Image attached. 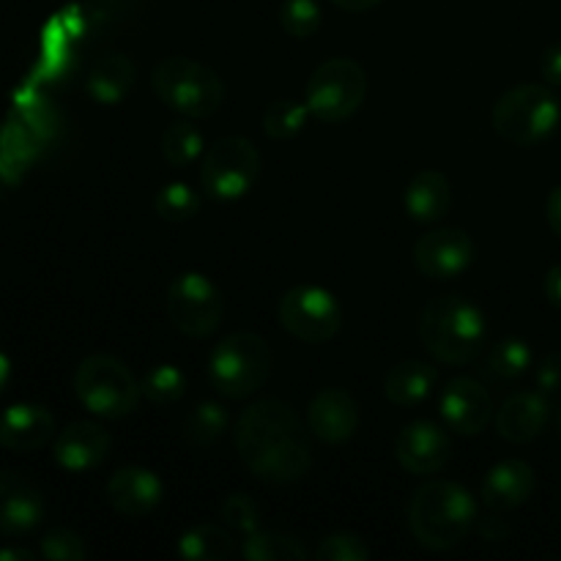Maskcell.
<instances>
[{"label":"cell","instance_id":"29","mask_svg":"<svg viewBox=\"0 0 561 561\" xmlns=\"http://www.w3.org/2000/svg\"><path fill=\"white\" fill-rule=\"evenodd\" d=\"M228 431V411L219 403H201L184 420V438L192 447H211Z\"/></svg>","mask_w":561,"mask_h":561},{"label":"cell","instance_id":"4","mask_svg":"<svg viewBox=\"0 0 561 561\" xmlns=\"http://www.w3.org/2000/svg\"><path fill=\"white\" fill-rule=\"evenodd\" d=\"M151 88L164 107L192 121L211 118L225 102L222 77L186 55H170L159 60L153 66Z\"/></svg>","mask_w":561,"mask_h":561},{"label":"cell","instance_id":"39","mask_svg":"<svg viewBox=\"0 0 561 561\" xmlns=\"http://www.w3.org/2000/svg\"><path fill=\"white\" fill-rule=\"evenodd\" d=\"M477 529H480V535L491 542L504 540V537L510 535V526L504 524V520L499 518V513H493V510H491V515H482V518H477Z\"/></svg>","mask_w":561,"mask_h":561},{"label":"cell","instance_id":"43","mask_svg":"<svg viewBox=\"0 0 561 561\" xmlns=\"http://www.w3.org/2000/svg\"><path fill=\"white\" fill-rule=\"evenodd\" d=\"M337 9L343 11H354V14H359V11H370L376 9L378 3H383V0H332Z\"/></svg>","mask_w":561,"mask_h":561},{"label":"cell","instance_id":"35","mask_svg":"<svg viewBox=\"0 0 561 561\" xmlns=\"http://www.w3.org/2000/svg\"><path fill=\"white\" fill-rule=\"evenodd\" d=\"M219 515H222L225 526L241 535H252L261 529V504L247 493H230L225 502L219 504Z\"/></svg>","mask_w":561,"mask_h":561},{"label":"cell","instance_id":"13","mask_svg":"<svg viewBox=\"0 0 561 561\" xmlns=\"http://www.w3.org/2000/svg\"><path fill=\"white\" fill-rule=\"evenodd\" d=\"M394 458L409 474L433 477L453 460V436L431 420L409 422L394 438Z\"/></svg>","mask_w":561,"mask_h":561},{"label":"cell","instance_id":"21","mask_svg":"<svg viewBox=\"0 0 561 561\" xmlns=\"http://www.w3.org/2000/svg\"><path fill=\"white\" fill-rule=\"evenodd\" d=\"M548 400L542 392H518L496 411V431L510 444H529L546 431Z\"/></svg>","mask_w":561,"mask_h":561},{"label":"cell","instance_id":"16","mask_svg":"<svg viewBox=\"0 0 561 561\" xmlns=\"http://www.w3.org/2000/svg\"><path fill=\"white\" fill-rule=\"evenodd\" d=\"M110 449H113V436L99 422L80 420L66 425L55 436L53 458L64 471L82 474V471L99 469L110 458Z\"/></svg>","mask_w":561,"mask_h":561},{"label":"cell","instance_id":"1","mask_svg":"<svg viewBox=\"0 0 561 561\" xmlns=\"http://www.w3.org/2000/svg\"><path fill=\"white\" fill-rule=\"evenodd\" d=\"M236 449L247 471L266 485H294L312 469L305 422L283 400H257L241 411Z\"/></svg>","mask_w":561,"mask_h":561},{"label":"cell","instance_id":"3","mask_svg":"<svg viewBox=\"0 0 561 561\" xmlns=\"http://www.w3.org/2000/svg\"><path fill=\"white\" fill-rule=\"evenodd\" d=\"M485 316L463 296H436L422 307L420 340L444 365H469L485 345Z\"/></svg>","mask_w":561,"mask_h":561},{"label":"cell","instance_id":"38","mask_svg":"<svg viewBox=\"0 0 561 561\" xmlns=\"http://www.w3.org/2000/svg\"><path fill=\"white\" fill-rule=\"evenodd\" d=\"M535 378H537V392H542L546 398L557 392L561 387V354H548L546 359L537 365Z\"/></svg>","mask_w":561,"mask_h":561},{"label":"cell","instance_id":"24","mask_svg":"<svg viewBox=\"0 0 561 561\" xmlns=\"http://www.w3.org/2000/svg\"><path fill=\"white\" fill-rule=\"evenodd\" d=\"M137 80V69L126 55L110 53L102 55L96 64L88 69L85 77V91L88 96L96 104H104V107H115V104L124 102L131 93Z\"/></svg>","mask_w":561,"mask_h":561},{"label":"cell","instance_id":"32","mask_svg":"<svg viewBox=\"0 0 561 561\" xmlns=\"http://www.w3.org/2000/svg\"><path fill=\"white\" fill-rule=\"evenodd\" d=\"M142 398L153 405H173L184 398L186 376L175 365H157L140 378Z\"/></svg>","mask_w":561,"mask_h":561},{"label":"cell","instance_id":"2","mask_svg":"<svg viewBox=\"0 0 561 561\" xmlns=\"http://www.w3.org/2000/svg\"><path fill=\"white\" fill-rule=\"evenodd\" d=\"M477 502L453 480H431L411 493L409 531L427 551H453L477 529Z\"/></svg>","mask_w":561,"mask_h":561},{"label":"cell","instance_id":"44","mask_svg":"<svg viewBox=\"0 0 561 561\" xmlns=\"http://www.w3.org/2000/svg\"><path fill=\"white\" fill-rule=\"evenodd\" d=\"M0 561H36V553L27 548H0Z\"/></svg>","mask_w":561,"mask_h":561},{"label":"cell","instance_id":"36","mask_svg":"<svg viewBox=\"0 0 561 561\" xmlns=\"http://www.w3.org/2000/svg\"><path fill=\"white\" fill-rule=\"evenodd\" d=\"M370 557V546L354 531H334L323 537L316 548L318 561H367Z\"/></svg>","mask_w":561,"mask_h":561},{"label":"cell","instance_id":"28","mask_svg":"<svg viewBox=\"0 0 561 561\" xmlns=\"http://www.w3.org/2000/svg\"><path fill=\"white\" fill-rule=\"evenodd\" d=\"M531 365V348L520 337H504L493 345L485 359V373L493 381H515Z\"/></svg>","mask_w":561,"mask_h":561},{"label":"cell","instance_id":"17","mask_svg":"<svg viewBox=\"0 0 561 561\" xmlns=\"http://www.w3.org/2000/svg\"><path fill=\"white\" fill-rule=\"evenodd\" d=\"M44 493L16 471H0V537H22L44 520Z\"/></svg>","mask_w":561,"mask_h":561},{"label":"cell","instance_id":"46","mask_svg":"<svg viewBox=\"0 0 561 561\" xmlns=\"http://www.w3.org/2000/svg\"><path fill=\"white\" fill-rule=\"evenodd\" d=\"M559 433H561V409H559Z\"/></svg>","mask_w":561,"mask_h":561},{"label":"cell","instance_id":"23","mask_svg":"<svg viewBox=\"0 0 561 561\" xmlns=\"http://www.w3.org/2000/svg\"><path fill=\"white\" fill-rule=\"evenodd\" d=\"M438 381L436 367L422 359H403L383 376V394L398 409H416L433 394Z\"/></svg>","mask_w":561,"mask_h":561},{"label":"cell","instance_id":"41","mask_svg":"<svg viewBox=\"0 0 561 561\" xmlns=\"http://www.w3.org/2000/svg\"><path fill=\"white\" fill-rule=\"evenodd\" d=\"M546 219L551 225V230L557 233V239H561V184L557 190H551L546 201Z\"/></svg>","mask_w":561,"mask_h":561},{"label":"cell","instance_id":"19","mask_svg":"<svg viewBox=\"0 0 561 561\" xmlns=\"http://www.w3.org/2000/svg\"><path fill=\"white\" fill-rule=\"evenodd\" d=\"M53 436L55 416L47 405L16 403L0 414V447L9 453H36Z\"/></svg>","mask_w":561,"mask_h":561},{"label":"cell","instance_id":"11","mask_svg":"<svg viewBox=\"0 0 561 561\" xmlns=\"http://www.w3.org/2000/svg\"><path fill=\"white\" fill-rule=\"evenodd\" d=\"M279 327L301 343H329L343 329V307L321 285H294L277 305Z\"/></svg>","mask_w":561,"mask_h":561},{"label":"cell","instance_id":"15","mask_svg":"<svg viewBox=\"0 0 561 561\" xmlns=\"http://www.w3.org/2000/svg\"><path fill=\"white\" fill-rule=\"evenodd\" d=\"M307 427L321 444L337 447L359 431V405L343 387H327L312 398L307 409Z\"/></svg>","mask_w":561,"mask_h":561},{"label":"cell","instance_id":"30","mask_svg":"<svg viewBox=\"0 0 561 561\" xmlns=\"http://www.w3.org/2000/svg\"><path fill=\"white\" fill-rule=\"evenodd\" d=\"M153 211H157L159 219L170 225L190 222L201 211V195L190 184H184V181H173V184H164L153 195Z\"/></svg>","mask_w":561,"mask_h":561},{"label":"cell","instance_id":"6","mask_svg":"<svg viewBox=\"0 0 561 561\" xmlns=\"http://www.w3.org/2000/svg\"><path fill=\"white\" fill-rule=\"evenodd\" d=\"M272 348L255 332H236L219 340L208 359V378L228 400H244L261 392L272 376Z\"/></svg>","mask_w":561,"mask_h":561},{"label":"cell","instance_id":"27","mask_svg":"<svg viewBox=\"0 0 561 561\" xmlns=\"http://www.w3.org/2000/svg\"><path fill=\"white\" fill-rule=\"evenodd\" d=\"M203 153V135L192 118H179L162 131V157L170 168H190Z\"/></svg>","mask_w":561,"mask_h":561},{"label":"cell","instance_id":"40","mask_svg":"<svg viewBox=\"0 0 561 561\" xmlns=\"http://www.w3.org/2000/svg\"><path fill=\"white\" fill-rule=\"evenodd\" d=\"M542 77L551 85H561V42L551 44L542 55Z\"/></svg>","mask_w":561,"mask_h":561},{"label":"cell","instance_id":"37","mask_svg":"<svg viewBox=\"0 0 561 561\" xmlns=\"http://www.w3.org/2000/svg\"><path fill=\"white\" fill-rule=\"evenodd\" d=\"M38 551L49 561H82L88 557V548L82 537L71 529H53L42 537Z\"/></svg>","mask_w":561,"mask_h":561},{"label":"cell","instance_id":"22","mask_svg":"<svg viewBox=\"0 0 561 561\" xmlns=\"http://www.w3.org/2000/svg\"><path fill=\"white\" fill-rule=\"evenodd\" d=\"M403 203L414 222L436 225L453 211V186L438 170H420L405 186Z\"/></svg>","mask_w":561,"mask_h":561},{"label":"cell","instance_id":"45","mask_svg":"<svg viewBox=\"0 0 561 561\" xmlns=\"http://www.w3.org/2000/svg\"><path fill=\"white\" fill-rule=\"evenodd\" d=\"M9 381H11V359L0 351V394L5 392Z\"/></svg>","mask_w":561,"mask_h":561},{"label":"cell","instance_id":"42","mask_svg":"<svg viewBox=\"0 0 561 561\" xmlns=\"http://www.w3.org/2000/svg\"><path fill=\"white\" fill-rule=\"evenodd\" d=\"M542 288H546L548 301H551V305L557 307V310H561V263H559V266L548 268L546 283H542Z\"/></svg>","mask_w":561,"mask_h":561},{"label":"cell","instance_id":"5","mask_svg":"<svg viewBox=\"0 0 561 561\" xmlns=\"http://www.w3.org/2000/svg\"><path fill=\"white\" fill-rule=\"evenodd\" d=\"M75 394L93 416L124 420L140 405L142 387L124 359L113 354H91L77 365Z\"/></svg>","mask_w":561,"mask_h":561},{"label":"cell","instance_id":"34","mask_svg":"<svg viewBox=\"0 0 561 561\" xmlns=\"http://www.w3.org/2000/svg\"><path fill=\"white\" fill-rule=\"evenodd\" d=\"M279 25L288 36L310 38L321 27V9L316 0H285L279 9Z\"/></svg>","mask_w":561,"mask_h":561},{"label":"cell","instance_id":"12","mask_svg":"<svg viewBox=\"0 0 561 561\" xmlns=\"http://www.w3.org/2000/svg\"><path fill=\"white\" fill-rule=\"evenodd\" d=\"M474 241L460 228L427 230L416 239L414 266L427 279H453L463 274L474 261Z\"/></svg>","mask_w":561,"mask_h":561},{"label":"cell","instance_id":"20","mask_svg":"<svg viewBox=\"0 0 561 561\" xmlns=\"http://www.w3.org/2000/svg\"><path fill=\"white\" fill-rule=\"evenodd\" d=\"M537 474L526 460H502L485 474L480 488V499L493 513H510L518 510L535 496Z\"/></svg>","mask_w":561,"mask_h":561},{"label":"cell","instance_id":"7","mask_svg":"<svg viewBox=\"0 0 561 561\" xmlns=\"http://www.w3.org/2000/svg\"><path fill=\"white\" fill-rule=\"evenodd\" d=\"M561 121L559 99L553 96L551 88L526 82V85L510 88L507 93L496 99L491 113V124L499 137H504L513 146H537Z\"/></svg>","mask_w":561,"mask_h":561},{"label":"cell","instance_id":"10","mask_svg":"<svg viewBox=\"0 0 561 561\" xmlns=\"http://www.w3.org/2000/svg\"><path fill=\"white\" fill-rule=\"evenodd\" d=\"M168 321L190 340H206L222 327V290L201 272H184L168 285Z\"/></svg>","mask_w":561,"mask_h":561},{"label":"cell","instance_id":"8","mask_svg":"<svg viewBox=\"0 0 561 561\" xmlns=\"http://www.w3.org/2000/svg\"><path fill=\"white\" fill-rule=\"evenodd\" d=\"M261 151L241 135L219 137L201 162V190L214 201H239L257 184Z\"/></svg>","mask_w":561,"mask_h":561},{"label":"cell","instance_id":"31","mask_svg":"<svg viewBox=\"0 0 561 561\" xmlns=\"http://www.w3.org/2000/svg\"><path fill=\"white\" fill-rule=\"evenodd\" d=\"M307 118H310L307 104L296 102V99H274L263 113V131L272 140H290L305 129Z\"/></svg>","mask_w":561,"mask_h":561},{"label":"cell","instance_id":"9","mask_svg":"<svg viewBox=\"0 0 561 561\" xmlns=\"http://www.w3.org/2000/svg\"><path fill=\"white\" fill-rule=\"evenodd\" d=\"M367 96V75L356 60H323L310 75L305 88V104L312 118L323 124L348 121Z\"/></svg>","mask_w":561,"mask_h":561},{"label":"cell","instance_id":"26","mask_svg":"<svg viewBox=\"0 0 561 561\" xmlns=\"http://www.w3.org/2000/svg\"><path fill=\"white\" fill-rule=\"evenodd\" d=\"M241 553L250 561H307L310 557L307 546L296 535L263 529L247 535Z\"/></svg>","mask_w":561,"mask_h":561},{"label":"cell","instance_id":"14","mask_svg":"<svg viewBox=\"0 0 561 561\" xmlns=\"http://www.w3.org/2000/svg\"><path fill=\"white\" fill-rule=\"evenodd\" d=\"M438 409H442V420L447 431L458 433V436H480L493 420L491 394L477 378L469 376L453 378L442 389Z\"/></svg>","mask_w":561,"mask_h":561},{"label":"cell","instance_id":"18","mask_svg":"<svg viewBox=\"0 0 561 561\" xmlns=\"http://www.w3.org/2000/svg\"><path fill=\"white\" fill-rule=\"evenodd\" d=\"M104 496H107L110 507L124 518H146L162 504L164 485L151 469L126 466L110 477Z\"/></svg>","mask_w":561,"mask_h":561},{"label":"cell","instance_id":"25","mask_svg":"<svg viewBox=\"0 0 561 561\" xmlns=\"http://www.w3.org/2000/svg\"><path fill=\"white\" fill-rule=\"evenodd\" d=\"M179 553L190 561H225L233 553V537L225 526L197 524L181 535Z\"/></svg>","mask_w":561,"mask_h":561},{"label":"cell","instance_id":"33","mask_svg":"<svg viewBox=\"0 0 561 561\" xmlns=\"http://www.w3.org/2000/svg\"><path fill=\"white\" fill-rule=\"evenodd\" d=\"M33 131L25 129L22 124H9L0 129V173L11 175L20 173L27 162L33 159Z\"/></svg>","mask_w":561,"mask_h":561}]
</instances>
